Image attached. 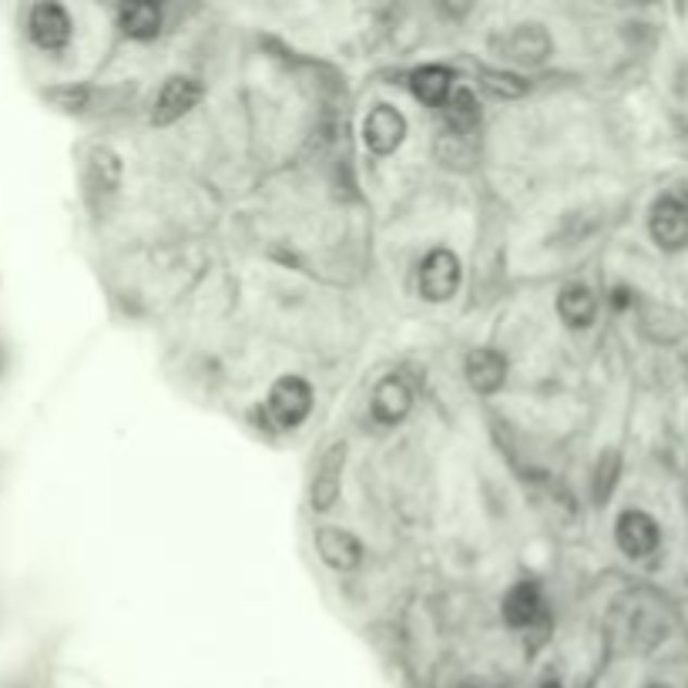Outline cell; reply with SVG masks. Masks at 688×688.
<instances>
[{
    "label": "cell",
    "instance_id": "1",
    "mask_svg": "<svg viewBox=\"0 0 688 688\" xmlns=\"http://www.w3.org/2000/svg\"><path fill=\"white\" fill-rule=\"evenodd\" d=\"M648 228L662 252H678L688 246V202L678 196H662L648 215Z\"/></svg>",
    "mask_w": 688,
    "mask_h": 688
},
{
    "label": "cell",
    "instance_id": "2",
    "mask_svg": "<svg viewBox=\"0 0 688 688\" xmlns=\"http://www.w3.org/2000/svg\"><path fill=\"white\" fill-rule=\"evenodd\" d=\"M461 289V259L450 249H434L420 265V296L430 302H447Z\"/></svg>",
    "mask_w": 688,
    "mask_h": 688
},
{
    "label": "cell",
    "instance_id": "3",
    "mask_svg": "<svg viewBox=\"0 0 688 688\" xmlns=\"http://www.w3.org/2000/svg\"><path fill=\"white\" fill-rule=\"evenodd\" d=\"M310 410H313V390H310V384H305V379L283 376L279 384L273 387V393H270V413H273V420H276L279 427H286V430L299 427L302 420L310 416Z\"/></svg>",
    "mask_w": 688,
    "mask_h": 688
},
{
    "label": "cell",
    "instance_id": "4",
    "mask_svg": "<svg viewBox=\"0 0 688 688\" xmlns=\"http://www.w3.org/2000/svg\"><path fill=\"white\" fill-rule=\"evenodd\" d=\"M27 34L30 41L48 54L64 51L71 41V17L61 4H34L27 11Z\"/></svg>",
    "mask_w": 688,
    "mask_h": 688
},
{
    "label": "cell",
    "instance_id": "5",
    "mask_svg": "<svg viewBox=\"0 0 688 688\" xmlns=\"http://www.w3.org/2000/svg\"><path fill=\"white\" fill-rule=\"evenodd\" d=\"M406 135V118L393 104H376L363 122V141L373 155H393Z\"/></svg>",
    "mask_w": 688,
    "mask_h": 688
},
{
    "label": "cell",
    "instance_id": "6",
    "mask_svg": "<svg viewBox=\"0 0 688 688\" xmlns=\"http://www.w3.org/2000/svg\"><path fill=\"white\" fill-rule=\"evenodd\" d=\"M615 538H618V548L628 558H648L659 548L662 534H659V524L645 511H625L615 524Z\"/></svg>",
    "mask_w": 688,
    "mask_h": 688
},
{
    "label": "cell",
    "instance_id": "7",
    "mask_svg": "<svg viewBox=\"0 0 688 688\" xmlns=\"http://www.w3.org/2000/svg\"><path fill=\"white\" fill-rule=\"evenodd\" d=\"M199 98H202V88H199L192 78H172V82L162 88L159 101H155V111H151V122H155V125H172V122L182 118V114L192 111V108L199 104Z\"/></svg>",
    "mask_w": 688,
    "mask_h": 688
},
{
    "label": "cell",
    "instance_id": "8",
    "mask_svg": "<svg viewBox=\"0 0 688 688\" xmlns=\"http://www.w3.org/2000/svg\"><path fill=\"white\" fill-rule=\"evenodd\" d=\"M316 551L320 558L333 567V571H353L363 561V548L353 538L350 530H339V527H323L316 530Z\"/></svg>",
    "mask_w": 688,
    "mask_h": 688
},
{
    "label": "cell",
    "instance_id": "9",
    "mask_svg": "<svg viewBox=\"0 0 688 688\" xmlns=\"http://www.w3.org/2000/svg\"><path fill=\"white\" fill-rule=\"evenodd\" d=\"M342 464H347V447H342V443L329 447L320 471H316V480H313V511L323 514V511H329L339 501Z\"/></svg>",
    "mask_w": 688,
    "mask_h": 688
},
{
    "label": "cell",
    "instance_id": "10",
    "mask_svg": "<svg viewBox=\"0 0 688 688\" xmlns=\"http://www.w3.org/2000/svg\"><path fill=\"white\" fill-rule=\"evenodd\" d=\"M410 403H413L410 387L400 376L379 379L376 390H373V416L379 420V424H400V420L410 413Z\"/></svg>",
    "mask_w": 688,
    "mask_h": 688
},
{
    "label": "cell",
    "instance_id": "11",
    "mask_svg": "<svg viewBox=\"0 0 688 688\" xmlns=\"http://www.w3.org/2000/svg\"><path fill=\"white\" fill-rule=\"evenodd\" d=\"M558 313L567 326H575V329H585L595 323V313H598V299L588 286L581 283H571L561 289L558 296Z\"/></svg>",
    "mask_w": 688,
    "mask_h": 688
},
{
    "label": "cell",
    "instance_id": "12",
    "mask_svg": "<svg viewBox=\"0 0 688 688\" xmlns=\"http://www.w3.org/2000/svg\"><path fill=\"white\" fill-rule=\"evenodd\" d=\"M467 379H471V387L480 390V393H493V390H501L504 387V379H508V363L501 353H493V350H477L471 353L467 360Z\"/></svg>",
    "mask_w": 688,
    "mask_h": 688
},
{
    "label": "cell",
    "instance_id": "13",
    "mask_svg": "<svg viewBox=\"0 0 688 688\" xmlns=\"http://www.w3.org/2000/svg\"><path fill=\"white\" fill-rule=\"evenodd\" d=\"M541 615H545V601H541V591L534 585H517L504 598V622L511 628H530Z\"/></svg>",
    "mask_w": 688,
    "mask_h": 688
},
{
    "label": "cell",
    "instance_id": "14",
    "mask_svg": "<svg viewBox=\"0 0 688 688\" xmlns=\"http://www.w3.org/2000/svg\"><path fill=\"white\" fill-rule=\"evenodd\" d=\"M410 85H413V95L424 104H443L453 88V74L440 64H430V67H420Z\"/></svg>",
    "mask_w": 688,
    "mask_h": 688
},
{
    "label": "cell",
    "instance_id": "15",
    "mask_svg": "<svg viewBox=\"0 0 688 688\" xmlns=\"http://www.w3.org/2000/svg\"><path fill=\"white\" fill-rule=\"evenodd\" d=\"M551 54V37L541 24H521L511 34V58L517 61H545Z\"/></svg>",
    "mask_w": 688,
    "mask_h": 688
},
{
    "label": "cell",
    "instance_id": "16",
    "mask_svg": "<svg viewBox=\"0 0 688 688\" xmlns=\"http://www.w3.org/2000/svg\"><path fill=\"white\" fill-rule=\"evenodd\" d=\"M118 24L128 37H138V41H148L155 37L162 27V11L155 4H128L118 11Z\"/></svg>",
    "mask_w": 688,
    "mask_h": 688
},
{
    "label": "cell",
    "instance_id": "17",
    "mask_svg": "<svg viewBox=\"0 0 688 688\" xmlns=\"http://www.w3.org/2000/svg\"><path fill=\"white\" fill-rule=\"evenodd\" d=\"M443 114H447V125L456 132V135H467V132H474L477 128V122H480V111H477V101H474V95L471 91H453L447 101H443Z\"/></svg>",
    "mask_w": 688,
    "mask_h": 688
},
{
    "label": "cell",
    "instance_id": "18",
    "mask_svg": "<svg viewBox=\"0 0 688 688\" xmlns=\"http://www.w3.org/2000/svg\"><path fill=\"white\" fill-rule=\"evenodd\" d=\"M480 85L497 95V98H521L527 95V82H521L517 74H508V71H480Z\"/></svg>",
    "mask_w": 688,
    "mask_h": 688
},
{
    "label": "cell",
    "instance_id": "19",
    "mask_svg": "<svg viewBox=\"0 0 688 688\" xmlns=\"http://www.w3.org/2000/svg\"><path fill=\"white\" fill-rule=\"evenodd\" d=\"M618 467H622V461H618V453L615 450H608L604 456H601V464H598V474H595V497L604 504L608 501V493L615 490V480H618Z\"/></svg>",
    "mask_w": 688,
    "mask_h": 688
},
{
    "label": "cell",
    "instance_id": "20",
    "mask_svg": "<svg viewBox=\"0 0 688 688\" xmlns=\"http://www.w3.org/2000/svg\"><path fill=\"white\" fill-rule=\"evenodd\" d=\"M541 688H561V685H558V681H545Z\"/></svg>",
    "mask_w": 688,
    "mask_h": 688
},
{
    "label": "cell",
    "instance_id": "21",
    "mask_svg": "<svg viewBox=\"0 0 688 688\" xmlns=\"http://www.w3.org/2000/svg\"><path fill=\"white\" fill-rule=\"evenodd\" d=\"M648 688H665V685H648Z\"/></svg>",
    "mask_w": 688,
    "mask_h": 688
},
{
    "label": "cell",
    "instance_id": "22",
    "mask_svg": "<svg viewBox=\"0 0 688 688\" xmlns=\"http://www.w3.org/2000/svg\"><path fill=\"white\" fill-rule=\"evenodd\" d=\"M464 688H474V685H464Z\"/></svg>",
    "mask_w": 688,
    "mask_h": 688
}]
</instances>
